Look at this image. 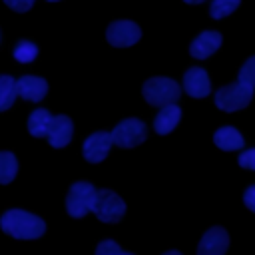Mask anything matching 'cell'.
Returning <instances> with one entry per match:
<instances>
[{
    "instance_id": "1",
    "label": "cell",
    "mask_w": 255,
    "mask_h": 255,
    "mask_svg": "<svg viewBox=\"0 0 255 255\" xmlns=\"http://www.w3.org/2000/svg\"><path fill=\"white\" fill-rule=\"evenodd\" d=\"M0 227L14 239H38L46 231V223L28 211L10 209L0 217Z\"/></svg>"
},
{
    "instance_id": "2",
    "label": "cell",
    "mask_w": 255,
    "mask_h": 255,
    "mask_svg": "<svg viewBox=\"0 0 255 255\" xmlns=\"http://www.w3.org/2000/svg\"><path fill=\"white\" fill-rule=\"evenodd\" d=\"M141 92H143V98H145L147 104L159 106V108L175 104L179 100V96H181L179 84L175 80H171V78H161V76L145 80Z\"/></svg>"
},
{
    "instance_id": "3",
    "label": "cell",
    "mask_w": 255,
    "mask_h": 255,
    "mask_svg": "<svg viewBox=\"0 0 255 255\" xmlns=\"http://www.w3.org/2000/svg\"><path fill=\"white\" fill-rule=\"evenodd\" d=\"M90 211H94V215L104 223H116L126 213V203L112 189H100V191L96 189L94 203H92Z\"/></svg>"
},
{
    "instance_id": "4",
    "label": "cell",
    "mask_w": 255,
    "mask_h": 255,
    "mask_svg": "<svg viewBox=\"0 0 255 255\" xmlns=\"http://www.w3.org/2000/svg\"><path fill=\"white\" fill-rule=\"evenodd\" d=\"M253 98V88L241 82L223 86L215 92V106L223 112H237L243 110Z\"/></svg>"
},
{
    "instance_id": "5",
    "label": "cell",
    "mask_w": 255,
    "mask_h": 255,
    "mask_svg": "<svg viewBox=\"0 0 255 255\" xmlns=\"http://www.w3.org/2000/svg\"><path fill=\"white\" fill-rule=\"evenodd\" d=\"M112 141L120 147H135L139 145L145 135H147V128L141 120L135 118H128L124 122H120L114 129H112Z\"/></svg>"
},
{
    "instance_id": "6",
    "label": "cell",
    "mask_w": 255,
    "mask_h": 255,
    "mask_svg": "<svg viewBox=\"0 0 255 255\" xmlns=\"http://www.w3.org/2000/svg\"><path fill=\"white\" fill-rule=\"evenodd\" d=\"M94 195H96V187L88 181H76L66 197V209L72 217H84L94 203Z\"/></svg>"
},
{
    "instance_id": "7",
    "label": "cell",
    "mask_w": 255,
    "mask_h": 255,
    "mask_svg": "<svg viewBox=\"0 0 255 255\" xmlns=\"http://www.w3.org/2000/svg\"><path fill=\"white\" fill-rule=\"evenodd\" d=\"M141 32H139V26L129 22V20H118V22H112L108 26V32H106V38L112 46L116 48H128V46H133L137 40H139Z\"/></svg>"
},
{
    "instance_id": "8",
    "label": "cell",
    "mask_w": 255,
    "mask_h": 255,
    "mask_svg": "<svg viewBox=\"0 0 255 255\" xmlns=\"http://www.w3.org/2000/svg\"><path fill=\"white\" fill-rule=\"evenodd\" d=\"M112 145H114V141H112V135L108 131H96V133H92L84 141L82 153H84V157L90 163H100L108 155V151H110Z\"/></svg>"
},
{
    "instance_id": "9",
    "label": "cell",
    "mask_w": 255,
    "mask_h": 255,
    "mask_svg": "<svg viewBox=\"0 0 255 255\" xmlns=\"http://www.w3.org/2000/svg\"><path fill=\"white\" fill-rule=\"evenodd\" d=\"M229 237L223 227H211L199 241L197 255H223L227 251Z\"/></svg>"
},
{
    "instance_id": "10",
    "label": "cell",
    "mask_w": 255,
    "mask_h": 255,
    "mask_svg": "<svg viewBox=\"0 0 255 255\" xmlns=\"http://www.w3.org/2000/svg\"><path fill=\"white\" fill-rule=\"evenodd\" d=\"M183 90L191 96V98H205L211 92V84H209V76L203 68H189L183 74Z\"/></svg>"
},
{
    "instance_id": "11",
    "label": "cell",
    "mask_w": 255,
    "mask_h": 255,
    "mask_svg": "<svg viewBox=\"0 0 255 255\" xmlns=\"http://www.w3.org/2000/svg\"><path fill=\"white\" fill-rule=\"evenodd\" d=\"M72 131H74V124L68 116H52V122H50V128H48V141L52 147H64L70 143L72 139Z\"/></svg>"
},
{
    "instance_id": "12",
    "label": "cell",
    "mask_w": 255,
    "mask_h": 255,
    "mask_svg": "<svg viewBox=\"0 0 255 255\" xmlns=\"http://www.w3.org/2000/svg\"><path fill=\"white\" fill-rule=\"evenodd\" d=\"M221 46V34L215 30H205L201 32L189 46V54L197 60H205L209 58L217 48Z\"/></svg>"
},
{
    "instance_id": "13",
    "label": "cell",
    "mask_w": 255,
    "mask_h": 255,
    "mask_svg": "<svg viewBox=\"0 0 255 255\" xmlns=\"http://www.w3.org/2000/svg\"><path fill=\"white\" fill-rule=\"evenodd\" d=\"M16 92L28 102H40L48 92V84L38 76H22L20 80H16Z\"/></svg>"
},
{
    "instance_id": "14",
    "label": "cell",
    "mask_w": 255,
    "mask_h": 255,
    "mask_svg": "<svg viewBox=\"0 0 255 255\" xmlns=\"http://www.w3.org/2000/svg\"><path fill=\"white\" fill-rule=\"evenodd\" d=\"M179 118H181L179 106H175V104L163 106V108L157 112L155 120H153V129H155L159 135H165V133H169V131L177 126Z\"/></svg>"
},
{
    "instance_id": "15",
    "label": "cell",
    "mask_w": 255,
    "mask_h": 255,
    "mask_svg": "<svg viewBox=\"0 0 255 255\" xmlns=\"http://www.w3.org/2000/svg\"><path fill=\"white\" fill-rule=\"evenodd\" d=\"M213 141H215V145L219 147V149H223V151H235V149H241L243 147V135L235 129V128H231V126H223V128H219L217 131H215V135H213Z\"/></svg>"
},
{
    "instance_id": "16",
    "label": "cell",
    "mask_w": 255,
    "mask_h": 255,
    "mask_svg": "<svg viewBox=\"0 0 255 255\" xmlns=\"http://www.w3.org/2000/svg\"><path fill=\"white\" fill-rule=\"evenodd\" d=\"M50 122H52V116L48 110H34L28 118V131L34 135V137H46L48 133V128H50Z\"/></svg>"
},
{
    "instance_id": "17",
    "label": "cell",
    "mask_w": 255,
    "mask_h": 255,
    "mask_svg": "<svg viewBox=\"0 0 255 255\" xmlns=\"http://www.w3.org/2000/svg\"><path fill=\"white\" fill-rule=\"evenodd\" d=\"M16 82L10 76H0V112L8 110L16 100Z\"/></svg>"
},
{
    "instance_id": "18",
    "label": "cell",
    "mask_w": 255,
    "mask_h": 255,
    "mask_svg": "<svg viewBox=\"0 0 255 255\" xmlns=\"http://www.w3.org/2000/svg\"><path fill=\"white\" fill-rule=\"evenodd\" d=\"M18 161L10 151H0V183H10L16 177Z\"/></svg>"
},
{
    "instance_id": "19",
    "label": "cell",
    "mask_w": 255,
    "mask_h": 255,
    "mask_svg": "<svg viewBox=\"0 0 255 255\" xmlns=\"http://www.w3.org/2000/svg\"><path fill=\"white\" fill-rule=\"evenodd\" d=\"M241 0H211V8H209V14L211 18L219 20V18H225L229 16L237 6H239Z\"/></svg>"
},
{
    "instance_id": "20",
    "label": "cell",
    "mask_w": 255,
    "mask_h": 255,
    "mask_svg": "<svg viewBox=\"0 0 255 255\" xmlns=\"http://www.w3.org/2000/svg\"><path fill=\"white\" fill-rule=\"evenodd\" d=\"M36 56H38V48H36V44L28 42V40L18 42L16 48H14V58H16L18 62H22V64L32 62Z\"/></svg>"
},
{
    "instance_id": "21",
    "label": "cell",
    "mask_w": 255,
    "mask_h": 255,
    "mask_svg": "<svg viewBox=\"0 0 255 255\" xmlns=\"http://www.w3.org/2000/svg\"><path fill=\"white\" fill-rule=\"evenodd\" d=\"M239 82L255 88V56H251L239 70Z\"/></svg>"
},
{
    "instance_id": "22",
    "label": "cell",
    "mask_w": 255,
    "mask_h": 255,
    "mask_svg": "<svg viewBox=\"0 0 255 255\" xmlns=\"http://www.w3.org/2000/svg\"><path fill=\"white\" fill-rule=\"evenodd\" d=\"M122 253L124 251L120 249V245L112 239H104L96 249V255H122Z\"/></svg>"
},
{
    "instance_id": "23",
    "label": "cell",
    "mask_w": 255,
    "mask_h": 255,
    "mask_svg": "<svg viewBox=\"0 0 255 255\" xmlns=\"http://www.w3.org/2000/svg\"><path fill=\"white\" fill-rule=\"evenodd\" d=\"M239 165L241 167H245V169H255V147H251V149H247V151H243L241 155H239Z\"/></svg>"
},
{
    "instance_id": "24",
    "label": "cell",
    "mask_w": 255,
    "mask_h": 255,
    "mask_svg": "<svg viewBox=\"0 0 255 255\" xmlns=\"http://www.w3.org/2000/svg\"><path fill=\"white\" fill-rule=\"evenodd\" d=\"M4 4H6L8 8H12L14 12H26V10L32 8L34 0H4Z\"/></svg>"
},
{
    "instance_id": "25",
    "label": "cell",
    "mask_w": 255,
    "mask_h": 255,
    "mask_svg": "<svg viewBox=\"0 0 255 255\" xmlns=\"http://www.w3.org/2000/svg\"><path fill=\"white\" fill-rule=\"evenodd\" d=\"M243 201H245V205L255 213V185H249V187L245 189V193H243Z\"/></svg>"
},
{
    "instance_id": "26",
    "label": "cell",
    "mask_w": 255,
    "mask_h": 255,
    "mask_svg": "<svg viewBox=\"0 0 255 255\" xmlns=\"http://www.w3.org/2000/svg\"><path fill=\"white\" fill-rule=\"evenodd\" d=\"M183 2H187V4H201L203 0H183Z\"/></svg>"
},
{
    "instance_id": "27",
    "label": "cell",
    "mask_w": 255,
    "mask_h": 255,
    "mask_svg": "<svg viewBox=\"0 0 255 255\" xmlns=\"http://www.w3.org/2000/svg\"><path fill=\"white\" fill-rule=\"evenodd\" d=\"M163 255H181V253H179V251H165Z\"/></svg>"
},
{
    "instance_id": "28",
    "label": "cell",
    "mask_w": 255,
    "mask_h": 255,
    "mask_svg": "<svg viewBox=\"0 0 255 255\" xmlns=\"http://www.w3.org/2000/svg\"><path fill=\"white\" fill-rule=\"evenodd\" d=\"M122 255H131V253H122Z\"/></svg>"
},
{
    "instance_id": "29",
    "label": "cell",
    "mask_w": 255,
    "mask_h": 255,
    "mask_svg": "<svg viewBox=\"0 0 255 255\" xmlns=\"http://www.w3.org/2000/svg\"><path fill=\"white\" fill-rule=\"evenodd\" d=\"M48 2H56V0H48Z\"/></svg>"
}]
</instances>
